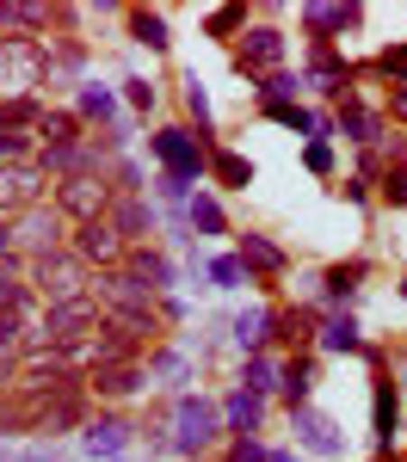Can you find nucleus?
<instances>
[{"label": "nucleus", "mask_w": 407, "mask_h": 462, "mask_svg": "<svg viewBox=\"0 0 407 462\" xmlns=\"http://www.w3.org/2000/svg\"><path fill=\"white\" fill-rule=\"evenodd\" d=\"M80 450L87 457H124L130 450V426L124 420H93V426L80 431Z\"/></svg>", "instance_id": "16"}, {"label": "nucleus", "mask_w": 407, "mask_h": 462, "mask_svg": "<svg viewBox=\"0 0 407 462\" xmlns=\"http://www.w3.org/2000/svg\"><path fill=\"white\" fill-rule=\"evenodd\" d=\"M50 74V50L37 37H0V87L6 99H32V87H43Z\"/></svg>", "instance_id": "1"}, {"label": "nucleus", "mask_w": 407, "mask_h": 462, "mask_svg": "<svg viewBox=\"0 0 407 462\" xmlns=\"http://www.w3.org/2000/svg\"><path fill=\"white\" fill-rule=\"evenodd\" d=\"M358 19H365V6H309V13H302V25H309L315 37H328V32H352Z\"/></svg>", "instance_id": "24"}, {"label": "nucleus", "mask_w": 407, "mask_h": 462, "mask_svg": "<svg viewBox=\"0 0 407 462\" xmlns=\"http://www.w3.org/2000/svg\"><path fill=\"white\" fill-rule=\"evenodd\" d=\"M302 161H309V173H333V148L328 143H309V154H302Z\"/></svg>", "instance_id": "48"}, {"label": "nucleus", "mask_w": 407, "mask_h": 462, "mask_svg": "<svg viewBox=\"0 0 407 462\" xmlns=\"http://www.w3.org/2000/svg\"><path fill=\"white\" fill-rule=\"evenodd\" d=\"M124 93H130V106H136V111L154 106V87H148V80H124Z\"/></svg>", "instance_id": "49"}, {"label": "nucleus", "mask_w": 407, "mask_h": 462, "mask_svg": "<svg viewBox=\"0 0 407 462\" xmlns=\"http://www.w3.org/2000/svg\"><path fill=\"white\" fill-rule=\"evenodd\" d=\"M210 173H217L228 191H241V185H254V161L235 154V148H210Z\"/></svg>", "instance_id": "26"}, {"label": "nucleus", "mask_w": 407, "mask_h": 462, "mask_svg": "<svg viewBox=\"0 0 407 462\" xmlns=\"http://www.w3.org/2000/svg\"><path fill=\"white\" fill-rule=\"evenodd\" d=\"M185 228H191V235H222L228 216H222V204L210 198V191H191V204H185Z\"/></svg>", "instance_id": "22"}, {"label": "nucleus", "mask_w": 407, "mask_h": 462, "mask_svg": "<svg viewBox=\"0 0 407 462\" xmlns=\"http://www.w3.org/2000/svg\"><path fill=\"white\" fill-rule=\"evenodd\" d=\"M402 290H407V284H402Z\"/></svg>", "instance_id": "55"}, {"label": "nucleus", "mask_w": 407, "mask_h": 462, "mask_svg": "<svg viewBox=\"0 0 407 462\" xmlns=\"http://www.w3.org/2000/svg\"><path fill=\"white\" fill-rule=\"evenodd\" d=\"M0 259H13V216H0Z\"/></svg>", "instance_id": "51"}, {"label": "nucleus", "mask_w": 407, "mask_h": 462, "mask_svg": "<svg viewBox=\"0 0 407 462\" xmlns=\"http://www.w3.org/2000/svg\"><path fill=\"white\" fill-rule=\"evenodd\" d=\"M148 376H161V383H173V389H180V383H185V357L180 352H161L154 364H148Z\"/></svg>", "instance_id": "42"}, {"label": "nucleus", "mask_w": 407, "mask_h": 462, "mask_svg": "<svg viewBox=\"0 0 407 462\" xmlns=\"http://www.w3.org/2000/svg\"><path fill=\"white\" fill-rule=\"evenodd\" d=\"M321 284H328V302H346L352 290L365 284V259H352V265H333V272L321 278Z\"/></svg>", "instance_id": "34"}, {"label": "nucleus", "mask_w": 407, "mask_h": 462, "mask_svg": "<svg viewBox=\"0 0 407 462\" xmlns=\"http://www.w3.org/2000/svg\"><path fill=\"white\" fill-rule=\"evenodd\" d=\"M278 62H284V32H272V25H254L241 37V50H235V69L241 74H265Z\"/></svg>", "instance_id": "10"}, {"label": "nucleus", "mask_w": 407, "mask_h": 462, "mask_svg": "<svg viewBox=\"0 0 407 462\" xmlns=\"http://www.w3.org/2000/svg\"><path fill=\"white\" fill-rule=\"evenodd\" d=\"M241 19H247L241 6H217V13H210V37H228V32H241Z\"/></svg>", "instance_id": "45"}, {"label": "nucleus", "mask_w": 407, "mask_h": 462, "mask_svg": "<svg viewBox=\"0 0 407 462\" xmlns=\"http://www.w3.org/2000/svg\"><path fill=\"white\" fill-rule=\"evenodd\" d=\"M395 111H402V117H407V87H395Z\"/></svg>", "instance_id": "53"}, {"label": "nucleus", "mask_w": 407, "mask_h": 462, "mask_svg": "<svg viewBox=\"0 0 407 462\" xmlns=\"http://www.w3.org/2000/svg\"><path fill=\"white\" fill-rule=\"evenodd\" d=\"M185 111L198 117V136H210V93H204L198 74H185Z\"/></svg>", "instance_id": "37"}, {"label": "nucleus", "mask_w": 407, "mask_h": 462, "mask_svg": "<svg viewBox=\"0 0 407 462\" xmlns=\"http://www.w3.org/2000/svg\"><path fill=\"white\" fill-rule=\"evenodd\" d=\"M6 376H13V352H0V383H6Z\"/></svg>", "instance_id": "52"}, {"label": "nucleus", "mask_w": 407, "mask_h": 462, "mask_svg": "<svg viewBox=\"0 0 407 462\" xmlns=\"http://www.w3.org/2000/svg\"><path fill=\"white\" fill-rule=\"evenodd\" d=\"M62 216L56 204H37V210L13 216V253H25V259H43V253H62Z\"/></svg>", "instance_id": "8"}, {"label": "nucleus", "mask_w": 407, "mask_h": 462, "mask_svg": "<svg viewBox=\"0 0 407 462\" xmlns=\"http://www.w3.org/2000/svg\"><path fill=\"white\" fill-rule=\"evenodd\" d=\"M296 74H265V87H259V111H278V106H296Z\"/></svg>", "instance_id": "33"}, {"label": "nucleus", "mask_w": 407, "mask_h": 462, "mask_svg": "<svg viewBox=\"0 0 407 462\" xmlns=\"http://www.w3.org/2000/svg\"><path fill=\"white\" fill-rule=\"evenodd\" d=\"M376 69H383V74H395V87H407V43L383 50V56H376Z\"/></svg>", "instance_id": "43"}, {"label": "nucleus", "mask_w": 407, "mask_h": 462, "mask_svg": "<svg viewBox=\"0 0 407 462\" xmlns=\"http://www.w3.org/2000/svg\"><path fill=\"white\" fill-rule=\"evenodd\" d=\"M383 198H389L395 210H407V161H402V167H389V179H383Z\"/></svg>", "instance_id": "44"}, {"label": "nucleus", "mask_w": 407, "mask_h": 462, "mask_svg": "<svg viewBox=\"0 0 407 462\" xmlns=\"http://www.w3.org/2000/svg\"><path fill=\"white\" fill-rule=\"evenodd\" d=\"M161 198H167V204H191V185L173 179V173H161Z\"/></svg>", "instance_id": "47"}, {"label": "nucleus", "mask_w": 407, "mask_h": 462, "mask_svg": "<svg viewBox=\"0 0 407 462\" xmlns=\"http://www.w3.org/2000/svg\"><path fill=\"white\" fill-rule=\"evenodd\" d=\"M333 130H339V136H352V143H376V111H365L358 99H346L339 117H333Z\"/></svg>", "instance_id": "27"}, {"label": "nucleus", "mask_w": 407, "mask_h": 462, "mask_svg": "<svg viewBox=\"0 0 407 462\" xmlns=\"http://www.w3.org/2000/svg\"><path fill=\"white\" fill-rule=\"evenodd\" d=\"M106 222L117 228V241L130 247V241H143V235H154V204H148V198H111Z\"/></svg>", "instance_id": "12"}, {"label": "nucleus", "mask_w": 407, "mask_h": 462, "mask_svg": "<svg viewBox=\"0 0 407 462\" xmlns=\"http://www.w3.org/2000/svg\"><path fill=\"white\" fill-rule=\"evenodd\" d=\"M74 117H117V99H111V87H80V111Z\"/></svg>", "instance_id": "38"}, {"label": "nucleus", "mask_w": 407, "mask_h": 462, "mask_svg": "<svg viewBox=\"0 0 407 462\" xmlns=\"http://www.w3.org/2000/svg\"><path fill=\"white\" fill-rule=\"evenodd\" d=\"M106 327H111V333H124L130 346H143L148 333H161V320H154V309H111V315H106Z\"/></svg>", "instance_id": "25"}, {"label": "nucleus", "mask_w": 407, "mask_h": 462, "mask_svg": "<svg viewBox=\"0 0 407 462\" xmlns=\"http://www.w3.org/2000/svg\"><path fill=\"white\" fill-rule=\"evenodd\" d=\"M43 185L50 173L37 161H0V216H25L43 204Z\"/></svg>", "instance_id": "7"}, {"label": "nucleus", "mask_w": 407, "mask_h": 462, "mask_svg": "<svg viewBox=\"0 0 407 462\" xmlns=\"http://www.w3.org/2000/svg\"><path fill=\"white\" fill-rule=\"evenodd\" d=\"M124 272H130L148 296L173 290V259H167V253H154V247H130V253H124Z\"/></svg>", "instance_id": "13"}, {"label": "nucleus", "mask_w": 407, "mask_h": 462, "mask_svg": "<svg viewBox=\"0 0 407 462\" xmlns=\"http://www.w3.org/2000/svg\"><path fill=\"white\" fill-rule=\"evenodd\" d=\"M25 462H69V450H56V444H32Z\"/></svg>", "instance_id": "50"}, {"label": "nucleus", "mask_w": 407, "mask_h": 462, "mask_svg": "<svg viewBox=\"0 0 407 462\" xmlns=\"http://www.w3.org/2000/svg\"><path fill=\"white\" fill-rule=\"evenodd\" d=\"M309 333H315V315H302V309H296V315H278L272 320V339H309Z\"/></svg>", "instance_id": "40"}, {"label": "nucleus", "mask_w": 407, "mask_h": 462, "mask_svg": "<svg viewBox=\"0 0 407 462\" xmlns=\"http://www.w3.org/2000/svg\"><path fill=\"white\" fill-rule=\"evenodd\" d=\"M93 302H99V315H111V309H148V290L117 265V272H99L93 278V290H87Z\"/></svg>", "instance_id": "11"}, {"label": "nucleus", "mask_w": 407, "mask_h": 462, "mask_svg": "<svg viewBox=\"0 0 407 462\" xmlns=\"http://www.w3.org/2000/svg\"><path fill=\"white\" fill-rule=\"evenodd\" d=\"M25 394V389H19ZM43 401V413H37V431H69L80 426V413H87V389H69V394H37Z\"/></svg>", "instance_id": "15"}, {"label": "nucleus", "mask_w": 407, "mask_h": 462, "mask_svg": "<svg viewBox=\"0 0 407 462\" xmlns=\"http://www.w3.org/2000/svg\"><path fill=\"white\" fill-rule=\"evenodd\" d=\"M321 346H328V352H365V339H358V320H352V315H333L328 327H321Z\"/></svg>", "instance_id": "31"}, {"label": "nucleus", "mask_w": 407, "mask_h": 462, "mask_svg": "<svg viewBox=\"0 0 407 462\" xmlns=\"http://www.w3.org/2000/svg\"><path fill=\"white\" fill-rule=\"evenodd\" d=\"M99 327H106V315H99V302H93V296L50 302V309H43V346H80V339H93Z\"/></svg>", "instance_id": "3"}, {"label": "nucleus", "mask_w": 407, "mask_h": 462, "mask_svg": "<svg viewBox=\"0 0 407 462\" xmlns=\"http://www.w3.org/2000/svg\"><path fill=\"white\" fill-rule=\"evenodd\" d=\"M278 389H284V401H291V413H302V407H309V389H315V364H309V357H296L291 370L278 376Z\"/></svg>", "instance_id": "28"}, {"label": "nucleus", "mask_w": 407, "mask_h": 462, "mask_svg": "<svg viewBox=\"0 0 407 462\" xmlns=\"http://www.w3.org/2000/svg\"><path fill=\"white\" fill-rule=\"evenodd\" d=\"M0 124H13V130H37V124H43V106H37V99H0Z\"/></svg>", "instance_id": "36"}, {"label": "nucleus", "mask_w": 407, "mask_h": 462, "mask_svg": "<svg viewBox=\"0 0 407 462\" xmlns=\"http://www.w3.org/2000/svg\"><path fill=\"white\" fill-rule=\"evenodd\" d=\"M0 161H32V130L0 124Z\"/></svg>", "instance_id": "41"}, {"label": "nucleus", "mask_w": 407, "mask_h": 462, "mask_svg": "<svg viewBox=\"0 0 407 462\" xmlns=\"http://www.w3.org/2000/svg\"><path fill=\"white\" fill-rule=\"evenodd\" d=\"M228 462H272V450H259L254 438H235V450H228Z\"/></svg>", "instance_id": "46"}, {"label": "nucleus", "mask_w": 407, "mask_h": 462, "mask_svg": "<svg viewBox=\"0 0 407 462\" xmlns=\"http://www.w3.org/2000/svg\"><path fill=\"white\" fill-rule=\"evenodd\" d=\"M111 179H93V173H74L56 185V216L62 222H93V216H106L111 210Z\"/></svg>", "instance_id": "6"}, {"label": "nucleus", "mask_w": 407, "mask_h": 462, "mask_svg": "<svg viewBox=\"0 0 407 462\" xmlns=\"http://www.w3.org/2000/svg\"><path fill=\"white\" fill-rule=\"evenodd\" d=\"M25 284H32V296H43V302H74V296H87V290H93V272L62 247V253L32 259V278H25Z\"/></svg>", "instance_id": "2"}, {"label": "nucleus", "mask_w": 407, "mask_h": 462, "mask_svg": "<svg viewBox=\"0 0 407 462\" xmlns=\"http://www.w3.org/2000/svg\"><path fill=\"white\" fill-rule=\"evenodd\" d=\"M148 148H154V161H161L173 179H185V185H198V173L210 167V148L198 143L191 130H154Z\"/></svg>", "instance_id": "5"}, {"label": "nucleus", "mask_w": 407, "mask_h": 462, "mask_svg": "<svg viewBox=\"0 0 407 462\" xmlns=\"http://www.w3.org/2000/svg\"><path fill=\"white\" fill-rule=\"evenodd\" d=\"M130 37H136V43H148V50H167V43H173L161 13H130Z\"/></svg>", "instance_id": "35"}, {"label": "nucleus", "mask_w": 407, "mask_h": 462, "mask_svg": "<svg viewBox=\"0 0 407 462\" xmlns=\"http://www.w3.org/2000/svg\"><path fill=\"white\" fill-rule=\"evenodd\" d=\"M69 253L80 259V265H106V272H117L130 247L117 241V228H111L106 216H93V222H74V241H69Z\"/></svg>", "instance_id": "9"}, {"label": "nucleus", "mask_w": 407, "mask_h": 462, "mask_svg": "<svg viewBox=\"0 0 407 462\" xmlns=\"http://www.w3.org/2000/svg\"><path fill=\"white\" fill-rule=\"evenodd\" d=\"M204 272H210V284H217V290H235V284H241V278H247V265H241L235 253H222V259H210Z\"/></svg>", "instance_id": "39"}, {"label": "nucleus", "mask_w": 407, "mask_h": 462, "mask_svg": "<svg viewBox=\"0 0 407 462\" xmlns=\"http://www.w3.org/2000/svg\"><path fill=\"white\" fill-rule=\"evenodd\" d=\"M222 420L241 431V438H254V431L265 426V401H259V394H247V389H235L228 401H222Z\"/></svg>", "instance_id": "19"}, {"label": "nucleus", "mask_w": 407, "mask_h": 462, "mask_svg": "<svg viewBox=\"0 0 407 462\" xmlns=\"http://www.w3.org/2000/svg\"><path fill=\"white\" fill-rule=\"evenodd\" d=\"M296 444H309L315 457H339V450H346V431L333 426L328 413H315V407H302V413H296Z\"/></svg>", "instance_id": "14"}, {"label": "nucleus", "mask_w": 407, "mask_h": 462, "mask_svg": "<svg viewBox=\"0 0 407 462\" xmlns=\"http://www.w3.org/2000/svg\"><path fill=\"white\" fill-rule=\"evenodd\" d=\"M148 383L143 364H106V370H87V389L93 394H136Z\"/></svg>", "instance_id": "17"}, {"label": "nucleus", "mask_w": 407, "mask_h": 462, "mask_svg": "<svg viewBox=\"0 0 407 462\" xmlns=\"http://www.w3.org/2000/svg\"><path fill=\"white\" fill-rule=\"evenodd\" d=\"M272 462H296V457H291V450H272Z\"/></svg>", "instance_id": "54"}, {"label": "nucleus", "mask_w": 407, "mask_h": 462, "mask_svg": "<svg viewBox=\"0 0 407 462\" xmlns=\"http://www.w3.org/2000/svg\"><path fill=\"white\" fill-rule=\"evenodd\" d=\"M37 136H43V154H62V148H80V117H74V111H43Z\"/></svg>", "instance_id": "18"}, {"label": "nucleus", "mask_w": 407, "mask_h": 462, "mask_svg": "<svg viewBox=\"0 0 407 462\" xmlns=\"http://www.w3.org/2000/svg\"><path fill=\"white\" fill-rule=\"evenodd\" d=\"M395 420H402V401H395V383L376 376V444L389 450L395 444Z\"/></svg>", "instance_id": "29"}, {"label": "nucleus", "mask_w": 407, "mask_h": 462, "mask_svg": "<svg viewBox=\"0 0 407 462\" xmlns=\"http://www.w3.org/2000/svg\"><path fill=\"white\" fill-rule=\"evenodd\" d=\"M272 309H247V315H235V346H241V352L247 357H259L265 352V339H272Z\"/></svg>", "instance_id": "20"}, {"label": "nucleus", "mask_w": 407, "mask_h": 462, "mask_svg": "<svg viewBox=\"0 0 407 462\" xmlns=\"http://www.w3.org/2000/svg\"><path fill=\"white\" fill-rule=\"evenodd\" d=\"M43 19H50V13H43L37 0H6V6H0V32H37Z\"/></svg>", "instance_id": "30"}, {"label": "nucleus", "mask_w": 407, "mask_h": 462, "mask_svg": "<svg viewBox=\"0 0 407 462\" xmlns=\"http://www.w3.org/2000/svg\"><path fill=\"white\" fill-rule=\"evenodd\" d=\"M302 87H315V93H333V99H339V93L352 87V69H346V62H339L333 50H321V56H315V69H309V80H302Z\"/></svg>", "instance_id": "21"}, {"label": "nucleus", "mask_w": 407, "mask_h": 462, "mask_svg": "<svg viewBox=\"0 0 407 462\" xmlns=\"http://www.w3.org/2000/svg\"><path fill=\"white\" fill-rule=\"evenodd\" d=\"M217 431H222V413L204 394H180V401H173V438H167V444H173L180 457H198Z\"/></svg>", "instance_id": "4"}, {"label": "nucleus", "mask_w": 407, "mask_h": 462, "mask_svg": "<svg viewBox=\"0 0 407 462\" xmlns=\"http://www.w3.org/2000/svg\"><path fill=\"white\" fill-rule=\"evenodd\" d=\"M241 265H254V272H284L291 259H284V247L278 241H265V235H241V253H235Z\"/></svg>", "instance_id": "23"}, {"label": "nucleus", "mask_w": 407, "mask_h": 462, "mask_svg": "<svg viewBox=\"0 0 407 462\" xmlns=\"http://www.w3.org/2000/svg\"><path fill=\"white\" fill-rule=\"evenodd\" d=\"M278 376H284V370H278L272 357L259 352V357H247V376H241V389H247V394H259V401H265V394L278 389Z\"/></svg>", "instance_id": "32"}]
</instances>
